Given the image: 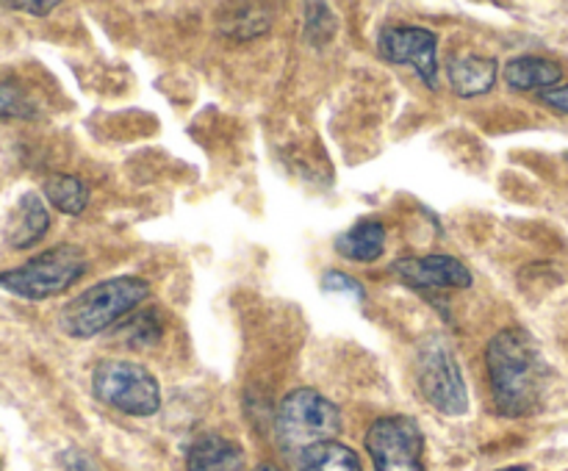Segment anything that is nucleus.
I'll return each instance as SVG.
<instances>
[{"label": "nucleus", "instance_id": "nucleus-1", "mask_svg": "<svg viewBox=\"0 0 568 471\" xmlns=\"http://www.w3.org/2000/svg\"><path fill=\"white\" fill-rule=\"evenodd\" d=\"M488 377H491L494 405L503 416H530L541 408L547 391L549 366L541 347L525 327L514 325L499 330L486 347Z\"/></svg>", "mask_w": 568, "mask_h": 471}, {"label": "nucleus", "instance_id": "nucleus-2", "mask_svg": "<svg viewBox=\"0 0 568 471\" xmlns=\"http://www.w3.org/2000/svg\"><path fill=\"white\" fill-rule=\"evenodd\" d=\"M150 297V286L142 277H111V280L89 286L75 299L64 305L59 325L72 338H92L109 330L114 321L131 314L139 303Z\"/></svg>", "mask_w": 568, "mask_h": 471}, {"label": "nucleus", "instance_id": "nucleus-3", "mask_svg": "<svg viewBox=\"0 0 568 471\" xmlns=\"http://www.w3.org/2000/svg\"><path fill=\"white\" fill-rule=\"evenodd\" d=\"M342 432V413L314 388H297L281 402L275 416V436L283 452H305L322 441H333Z\"/></svg>", "mask_w": 568, "mask_h": 471}, {"label": "nucleus", "instance_id": "nucleus-4", "mask_svg": "<svg viewBox=\"0 0 568 471\" xmlns=\"http://www.w3.org/2000/svg\"><path fill=\"white\" fill-rule=\"evenodd\" d=\"M87 272V253L75 244L44 249L9 272H0V286L22 299H48L64 294Z\"/></svg>", "mask_w": 568, "mask_h": 471}, {"label": "nucleus", "instance_id": "nucleus-5", "mask_svg": "<svg viewBox=\"0 0 568 471\" xmlns=\"http://www.w3.org/2000/svg\"><path fill=\"white\" fill-rule=\"evenodd\" d=\"M94 397L128 416H153L161 408V386L144 366L131 360H103L92 375Z\"/></svg>", "mask_w": 568, "mask_h": 471}, {"label": "nucleus", "instance_id": "nucleus-6", "mask_svg": "<svg viewBox=\"0 0 568 471\" xmlns=\"http://www.w3.org/2000/svg\"><path fill=\"white\" fill-rule=\"evenodd\" d=\"M416 377H419V388L425 393V399L438 413H466V408H469V393H466V382L464 375H460L458 360H455L453 349L447 347L444 338L433 336L422 344Z\"/></svg>", "mask_w": 568, "mask_h": 471}, {"label": "nucleus", "instance_id": "nucleus-7", "mask_svg": "<svg viewBox=\"0 0 568 471\" xmlns=\"http://www.w3.org/2000/svg\"><path fill=\"white\" fill-rule=\"evenodd\" d=\"M366 449L377 471H425V438L410 416H383L366 432Z\"/></svg>", "mask_w": 568, "mask_h": 471}, {"label": "nucleus", "instance_id": "nucleus-8", "mask_svg": "<svg viewBox=\"0 0 568 471\" xmlns=\"http://www.w3.org/2000/svg\"><path fill=\"white\" fill-rule=\"evenodd\" d=\"M383 59L392 64H408L419 72L422 81L430 89L438 86V59H436V33L419 25H394L386 28L377 39Z\"/></svg>", "mask_w": 568, "mask_h": 471}, {"label": "nucleus", "instance_id": "nucleus-9", "mask_svg": "<svg viewBox=\"0 0 568 471\" xmlns=\"http://www.w3.org/2000/svg\"><path fill=\"white\" fill-rule=\"evenodd\" d=\"M403 280L419 288H466L471 286L469 266L460 264L453 255H410L394 264Z\"/></svg>", "mask_w": 568, "mask_h": 471}, {"label": "nucleus", "instance_id": "nucleus-10", "mask_svg": "<svg viewBox=\"0 0 568 471\" xmlns=\"http://www.w3.org/2000/svg\"><path fill=\"white\" fill-rule=\"evenodd\" d=\"M499 64L491 55H475L466 53L458 59L449 61L447 78L449 86L458 98H480V94L491 92L494 83H497Z\"/></svg>", "mask_w": 568, "mask_h": 471}, {"label": "nucleus", "instance_id": "nucleus-11", "mask_svg": "<svg viewBox=\"0 0 568 471\" xmlns=\"http://www.w3.org/2000/svg\"><path fill=\"white\" fill-rule=\"evenodd\" d=\"M50 214L44 208L42 197L37 192H26L9 214V227H6V242L14 249L33 247L39 238L48 233Z\"/></svg>", "mask_w": 568, "mask_h": 471}, {"label": "nucleus", "instance_id": "nucleus-12", "mask_svg": "<svg viewBox=\"0 0 568 471\" xmlns=\"http://www.w3.org/2000/svg\"><path fill=\"white\" fill-rule=\"evenodd\" d=\"M505 81L516 92H547L564 81V66L541 55H519L505 66Z\"/></svg>", "mask_w": 568, "mask_h": 471}, {"label": "nucleus", "instance_id": "nucleus-13", "mask_svg": "<svg viewBox=\"0 0 568 471\" xmlns=\"http://www.w3.org/2000/svg\"><path fill=\"white\" fill-rule=\"evenodd\" d=\"M189 471H244V452L239 443L222 436H203L192 443Z\"/></svg>", "mask_w": 568, "mask_h": 471}, {"label": "nucleus", "instance_id": "nucleus-14", "mask_svg": "<svg viewBox=\"0 0 568 471\" xmlns=\"http://www.w3.org/2000/svg\"><path fill=\"white\" fill-rule=\"evenodd\" d=\"M336 249L349 260H358V264H369L377 260L386 249V227L381 222H358L355 227H349L347 233L336 238Z\"/></svg>", "mask_w": 568, "mask_h": 471}, {"label": "nucleus", "instance_id": "nucleus-15", "mask_svg": "<svg viewBox=\"0 0 568 471\" xmlns=\"http://www.w3.org/2000/svg\"><path fill=\"white\" fill-rule=\"evenodd\" d=\"M297 471H364V465L344 443L322 441L297 454Z\"/></svg>", "mask_w": 568, "mask_h": 471}, {"label": "nucleus", "instance_id": "nucleus-16", "mask_svg": "<svg viewBox=\"0 0 568 471\" xmlns=\"http://www.w3.org/2000/svg\"><path fill=\"white\" fill-rule=\"evenodd\" d=\"M42 192L55 211L70 216L83 214V208H87L89 203L87 183L75 175H61V172L59 175H50L48 181H44Z\"/></svg>", "mask_w": 568, "mask_h": 471}, {"label": "nucleus", "instance_id": "nucleus-17", "mask_svg": "<svg viewBox=\"0 0 568 471\" xmlns=\"http://www.w3.org/2000/svg\"><path fill=\"white\" fill-rule=\"evenodd\" d=\"M33 116V103L17 83L0 78V120H28Z\"/></svg>", "mask_w": 568, "mask_h": 471}, {"label": "nucleus", "instance_id": "nucleus-18", "mask_svg": "<svg viewBox=\"0 0 568 471\" xmlns=\"http://www.w3.org/2000/svg\"><path fill=\"white\" fill-rule=\"evenodd\" d=\"M333 28H336V22H333V11L327 9V6L311 3L308 9H305V37H308L311 42L320 44L333 39Z\"/></svg>", "mask_w": 568, "mask_h": 471}, {"label": "nucleus", "instance_id": "nucleus-19", "mask_svg": "<svg viewBox=\"0 0 568 471\" xmlns=\"http://www.w3.org/2000/svg\"><path fill=\"white\" fill-rule=\"evenodd\" d=\"M322 288H325V291H331V294H347V297L366 299L364 286H361L355 277H349L347 272L331 269L325 277H322Z\"/></svg>", "mask_w": 568, "mask_h": 471}, {"label": "nucleus", "instance_id": "nucleus-20", "mask_svg": "<svg viewBox=\"0 0 568 471\" xmlns=\"http://www.w3.org/2000/svg\"><path fill=\"white\" fill-rule=\"evenodd\" d=\"M541 103H547L549 109L560 111V114H568V83H564V86H555V89H547V92H541Z\"/></svg>", "mask_w": 568, "mask_h": 471}, {"label": "nucleus", "instance_id": "nucleus-21", "mask_svg": "<svg viewBox=\"0 0 568 471\" xmlns=\"http://www.w3.org/2000/svg\"><path fill=\"white\" fill-rule=\"evenodd\" d=\"M6 9H11V11H26V14H33V17H44V14H50V11L55 9V0H48V3H3Z\"/></svg>", "mask_w": 568, "mask_h": 471}, {"label": "nucleus", "instance_id": "nucleus-22", "mask_svg": "<svg viewBox=\"0 0 568 471\" xmlns=\"http://www.w3.org/2000/svg\"><path fill=\"white\" fill-rule=\"evenodd\" d=\"M64 463H67V471H100L98 465H94L92 460L81 452H67Z\"/></svg>", "mask_w": 568, "mask_h": 471}, {"label": "nucleus", "instance_id": "nucleus-23", "mask_svg": "<svg viewBox=\"0 0 568 471\" xmlns=\"http://www.w3.org/2000/svg\"><path fill=\"white\" fill-rule=\"evenodd\" d=\"M499 471H530V469H525V465H508V469H499Z\"/></svg>", "mask_w": 568, "mask_h": 471}, {"label": "nucleus", "instance_id": "nucleus-24", "mask_svg": "<svg viewBox=\"0 0 568 471\" xmlns=\"http://www.w3.org/2000/svg\"><path fill=\"white\" fill-rule=\"evenodd\" d=\"M253 471H281V469H275V465H258V469H253Z\"/></svg>", "mask_w": 568, "mask_h": 471}, {"label": "nucleus", "instance_id": "nucleus-25", "mask_svg": "<svg viewBox=\"0 0 568 471\" xmlns=\"http://www.w3.org/2000/svg\"><path fill=\"white\" fill-rule=\"evenodd\" d=\"M566 161H568V153H566Z\"/></svg>", "mask_w": 568, "mask_h": 471}]
</instances>
